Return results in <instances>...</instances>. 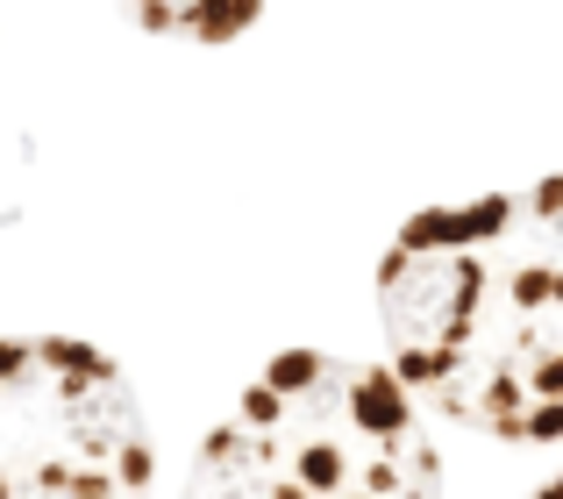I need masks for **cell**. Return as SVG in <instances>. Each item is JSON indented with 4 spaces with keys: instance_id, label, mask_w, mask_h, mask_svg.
Masks as SVG:
<instances>
[{
    "instance_id": "6da1fadb",
    "label": "cell",
    "mask_w": 563,
    "mask_h": 499,
    "mask_svg": "<svg viewBox=\"0 0 563 499\" xmlns=\"http://www.w3.org/2000/svg\"><path fill=\"white\" fill-rule=\"evenodd\" d=\"M393 378L499 450H563V171L421 208L378 257Z\"/></svg>"
},
{
    "instance_id": "277c9868",
    "label": "cell",
    "mask_w": 563,
    "mask_h": 499,
    "mask_svg": "<svg viewBox=\"0 0 563 499\" xmlns=\"http://www.w3.org/2000/svg\"><path fill=\"white\" fill-rule=\"evenodd\" d=\"M151 36L165 43H200V51H221V43L250 36V29L272 14V0H129Z\"/></svg>"
},
{
    "instance_id": "5b68a950",
    "label": "cell",
    "mask_w": 563,
    "mask_h": 499,
    "mask_svg": "<svg viewBox=\"0 0 563 499\" xmlns=\"http://www.w3.org/2000/svg\"><path fill=\"white\" fill-rule=\"evenodd\" d=\"M521 499H563V450H550V472H542Z\"/></svg>"
},
{
    "instance_id": "3957f363",
    "label": "cell",
    "mask_w": 563,
    "mask_h": 499,
    "mask_svg": "<svg viewBox=\"0 0 563 499\" xmlns=\"http://www.w3.org/2000/svg\"><path fill=\"white\" fill-rule=\"evenodd\" d=\"M0 499H157L151 421L100 343L0 335Z\"/></svg>"
},
{
    "instance_id": "7a4b0ae2",
    "label": "cell",
    "mask_w": 563,
    "mask_h": 499,
    "mask_svg": "<svg viewBox=\"0 0 563 499\" xmlns=\"http://www.w3.org/2000/svg\"><path fill=\"white\" fill-rule=\"evenodd\" d=\"M179 499H450V478L385 357L278 350L207 429Z\"/></svg>"
}]
</instances>
